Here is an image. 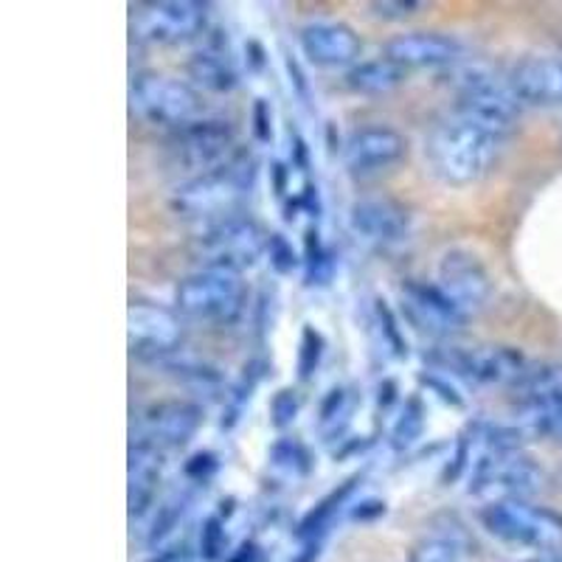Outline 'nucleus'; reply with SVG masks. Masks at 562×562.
I'll list each match as a JSON object with an SVG mask.
<instances>
[{
    "instance_id": "obj_1",
    "label": "nucleus",
    "mask_w": 562,
    "mask_h": 562,
    "mask_svg": "<svg viewBox=\"0 0 562 562\" xmlns=\"http://www.w3.org/2000/svg\"><path fill=\"white\" fill-rule=\"evenodd\" d=\"M504 140L506 138L501 135L467 122L461 115H453L430 130L428 140H425V155L441 183L473 186L498 160Z\"/></svg>"
},
{
    "instance_id": "obj_2",
    "label": "nucleus",
    "mask_w": 562,
    "mask_h": 562,
    "mask_svg": "<svg viewBox=\"0 0 562 562\" xmlns=\"http://www.w3.org/2000/svg\"><path fill=\"white\" fill-rule=\"evenodd\" d=\"M256 160L254 155L237 153L228 164L211 172L194 175L172 192V211L183 220L214 225L234 217V211L254 192Z\"/></svg>"
},
{
    "instance_id": "obj_3",
    "label": "nucleus",
    "mask_w": 562,
    "mask_h": 562,
    "mask_svg": "<svg viewBox=\"0 0 562 562\" xmlns=\"http://www.w3.org/2000/svg\"><path fill=\"white\" fill-rule=\"evenodd\" d=\"M470 495L486 504L529 501L543 490V470L524 450H481L470 467Z\"/></svg>"
},
{
    "instance_id": "obj_4",
    "label": "nucleus",
    "mask_w": 562,
    "mask_h": 562,
    "mask_svg": "<svg viewBox=\"0 0 562 562\" xmlns=\"http://www.w3.org/2000/svg\"><path fill=\"white\" fill-rule=\"evenodd\" d=\"M479 520L504 543L535 549L540 554L562 551V515L531 501H501L481 506Z\"/></svg>"
},
{
    "instance_id": "obj_5",
    "label": "nucleus",
    "mask_w": 562,
    "mask_h": 562,
    "mask_svg": "<svg viewBox=\"0 0 562 562\" xmlns=\"http://www.w3.org/2000/svg\"><path fill=\"white\" fill-rule=\"evenodd\" d=\"M456 90H459L456 115L501 135V138H506L515 130L524 104L515 97L509 79H498L486 68L467 65V68H461Z\"/></svg>"
},
{
    "instance_id": "obj_6",
    "label": "nucleus",
    "mask_w": 562,
    "mask_h": 562,
    "mask_svg": "<svg viewBox=\"0 0 562 562\" xmlns=\"http://www.w3.org/2000/svg\"><path fill=\"white\" fill-rule=\"evenodd\" d=\"M180 315L203 324H234L243 318L248 304V288L239 273L228 270H198L186 276L175 290Z\"/></svg>"
},
{
    "instance_id": "obj_7",
    "label": "nucleus",
    "mask_w": 562,
    "mask_h": 562,
    "mask_svg": "<svg viewBox=\"0 0 562 562\" xmlns=\"http://www.w3.org/2000/svg\"><path fill=\"white\" fill-rule=\"evenodd\" d=\"M130 110L149 127L183 130L198 122L200 93L164 74H138L130 85Z\"/></svg>"
},
{
    "instance_id": "obj_8",
    "label": "nucleus",
    "mask_w": 562,
    "mask_h": 562,
    "mask_svg": "<svg viewBox=\"0 0 562 562\" xmlns=\"http://www.w3.org/2000/svg\"><path fill=\"white\" fill-rule=\"evenodd\" d=\"M268 234L256 220L234 217L220 220L209 225L198 239V256L203 270H228V273H243L259 265L268 254Z\"/></svg>"
},
{
    "instance_id": "obj_9",
    "label": "nucleus",
    "mask_w": 562,
    "mask_h": 562,
    "mask_svg": "<svg viewBox=\"0 0 562 562\" xmlns=\"http://www.w3.org/2000/svg\"><path fill=\"white\" fill-rule=\"evenodd\" d=\"M430 363L439 366V371L453 374L475 385H509L515 389L524 378L529 363L518 349L512 346H441L430 351Z\"/></svg>"
},
{
    "instance_id": "obj_10",
    "label": "nucleus",
    "mask_w": 562,
    "mask_h": 562,
    "mask_svg": "<svg viewBox=\"0 0 562 562\" xmlns=\"http://www.w3.org/2000/svg\"><path fill=\"white\" fill-rule=\"evenodd\" d=\"M209 3L200 0H158L133 7V34L153 45L189 43L205 32Z\"/></svg>"
},
{
    "instance_id": "obj_11",
    "label": "nucleus",
    "mask_w": 562,
    "mask_h": 562,
    "mask_svg": "<svg viewBox=\"0 0 562 562\" xmlns=\"http://www.w3.org/2000/svg\"><path fill=\"white\" fill-rule=\"evenodd\" d=\"M436 288L448 295L467 318L479 315L492 299L490 270L473 250L464 248H450L448 254H441L439 268H436Z\"/></svg>"
},
{
    "instance_id": "obj_12",
    "label": "nucleus",
    "mask_w": 562,
    "mask_h": 562,
    "mask_svg": "<svg viewBox=\"0 0 562 562\" xmlns=\"http://www.w3.org/2000/svg\"><path fill=\"white\" fill-rule=\"evenodd\" d=\"M130 351L140 360H167L183 344V324L178 315L158 304L135 301L127 313Z\"/></svg>"
},
{
    "instance_id": "obj_13",
    "label": "nucleus",
    "mask_w": 562,
    "mask_h": 562,
    "mask_svg": "<svg viewBox=\"0 0 562 562\" xmlns=\"http://www.w3.org/2000/svg\"><path fill=\"white\" fill-rule=\"evenodd\" d=\"M403 295V313L419 333L430 335V338L448 340L464 333L467 315L456 307L448 295L436 288V281H419L408 279L400 290Z\"/></svg>"
},
{
    "instance_id": "obj_14",
    "label": "nucleus",
    "mask_w": 562,
    "mask_h": 562,
    "mask_svg": "<svg viewBox=\"0 0 562 562\" xmlns=\"http://www.w3.org/2000/svg\"><path fill=\"white\" fill-rule=\"evenodd\" d=\"M237 133L228 122L220 119H198L175 135V155L183 167L198 169V175L220 169L234 158Z\"/></svg>"
},
{
    "instance_id": "obj_15",
    "label": "nucleus",
    "mask_w": 562,
    "mask_h": 562,
    "mask_svg": "<svg viewBox=\"0 0 562 562\" xmlns=\"http://www.w3.org/2000/svg\"><path fill=\"white\" fill-rule=\"evenodd\" d=\"M408 153V140L394 127H363L346 138L344 167L351 178H374L389 172Z\"/></svg>"
},
{
    "instance_id": "obj_16",
    "label": "nucleus",
    "mask_w": 562,
    "mask_h": 562,
    "mask_svg": "<svg viewBox=\"0 0 562 562\" xmlns=\"http://www.w3.org/2000/svg\"><path fill=\"white\" fill-rule=\"evenodd\" d=\"M349 225L366 243L378 248H396L411 239V214L391 198H363L349 209Z\"/></svg>"
},
{
    "instance_id": "obj_17",
    "label": "nucleus",
    "mask_w": 562,
    "mask_h": 562,
    "mask_svg": "<svg viewBox=\"0 0 562 562\" xmlns=\"http://www.w3.org/2000/svg\"><path fill=\"white\" fill-rule=\"evenodd\" d=\"M301 54L318 68H355L363 54V40L340 20H313L299 32Z\"/></svg>"
},
{
    "instance_id": "obj_18",
    "label": "nucleus",
    "mask_w": 562,
    "mask_h": 562,
    "mask_svg": "<svg viewBox=\"0 0 562 562\" xmlns=\"http://www.w3.org/2000/svg\"><path fill=\"white\" fill-rule=\"evenodd\" d=\"M385 57L400 68H453L464 63L467 48L461 40L439 32H411L385 43Z\"/></svg>"
},
{
    "instance_id": "obj_19",
    "label": "nucleus",
    "mask_w": 562,
    "mask_h": 562,
    "mask_svg": "<svg viewBox=\"0 0 562 562\" xmlns=\"http://www.w3.org/2000/svg\"><path fill=\"white\" fill-rule=\"evenodd\" d=\"M200 428H203V408L186 400L158 403L144 416V434H147L144 439L158 445L160 450L186 448Z\"/></svg>"
},
{
    "instance_id": "obj_20",
    "label": "nucleus",
    "mask_w": 562,
    "mask_h": 562,
    "mask_svg": "<svg viewBox=\"0 0 562 562\" xmlns=\"http://www.w3.org/2000/svg\"><path fill=\"white\" fill-rule=\"evenodd\" d=\"M509 85L520 104L554 108L562 104V59L529 57L520 59L509 74Z\"/></svg>"
},
{
    "instance_id": "obj_21",
    "label": "nucleus",
    "mask_w": 562,
    "mask_h": 562,
    "mask_svg": "<svg viewBox=\"0 0 562 562\" xmlns=\"http://www.w3.org/2000/svg\"><path fill=\"white\" fill-rule=\"evenodd\" d=\"M160 475H164V450L149 439L133 441V448H130L127 486V504L133 518H140L153 506L155 495H158Z\"/></svg>"
},
{
    "instance_id": "obj_22",
    "label": "nucleus",
    "mask_w": 562,
    "mask_h": 562,
    "mask_svg": "<svg viewBox=\"0 0 562 562\" xmlns=\"http://www.w3.org/2000/svg\"><path fill=\"white\" fill-rule=\"evenodd\" d=\"M189 77L194 79V85L211 90V93H228V90L237 88V70L231 63L228 48H223V43H217V40L200 48L189 59Z\"/></svg>"
},
{
    "instance_id": "obj_23",
    "label": "nucleus",
    "mask_w": 562,
    "mask_h": 562,
    "mask_svg": "<svg viewBox=\"0 0 562 562\" xmlns=\"http://www.w3.org/2000/svg\"><path fill=\"white\" fill-rule=\"evenodd\" d=\"M403 82H405V68L391 63L389 57L358 63L355 68H349V74H346V85H349V90L363 93V97H385V93H394Z\"/></svg>"
},
{
    "instance_id": "obj_24",
    "label": "nucleus",
    "mask_w": 562,
    "mask_h": 562,
    "mask_svg": "<svg viewBox=\"0 0 562 562\" xmlns=\"http://www.w3.org/2000/svg\"><path fill=\"white\" fill-rule=\"evenodd\" d=\"M360 394L349 385H338L324 396L318 411V434L324 441H340L346 430L351 428L355 414H358Z\"/></svg>"
},
{
    "instance_id": "obj_25",
    "label": "nucleus",
    "mask_w": 562,
    "mask_h": 562,
    "mask_svg": "<svg viewBox=\"0 0 562 562\" xmlns=\"http://www.w3.org/2000/svg\"><path fill=\"white\" fill-rule=\"evenodd\" d=\"M524 408H540V405L560 403L562 400V363L529 366L524 378L515 385Z\"/></svg>"
},
{
    "instance_id": "obj_26",
    "label": "nucleus",
    "mask_w": 562,
    "mask_h": 562,
    "mask_svg": "<svg viewBox=\"0 0 562 562\" xmlns=\"http://www.w3.org/2000/svg\"><path fill=\"white\" fill-rule=\"evenodd\" d=\"M268 467L279 479L299 484V481L310 479V473H313V453L295 436H279L268 450Z\"/></svg>"
},
{
    "instance_id": "obj_27",
    "label": "nucleus",
    "mask_w": 562,
    "mask_h": 562,
    "mask_svg": "<svg viewBox=\"0 0 562 562\" xmlns=\"http://www.w3.org/2000/svg\"><path fill=\"white\" fill-rule=\"evenodd\" d=\"M425 425H428L425 403H422L419 396H408L403 411H400V416H396L394 425H391V448L400 450V453L414 448L416 441L422 439V434H425Z\"/></svg>"
},
{
    "instance_id": "obj_28",
    "label": "nucleus",
    "mask_w": 562,
    "mask_h": 562,
    "mask_svg": "<svg viewBox=\"0 0 562 562\" xmlns=\"http://www.w3.org/2000/svg\"><path fill=\"white\" fill-rule=\"evenodd\" d=\"M355 484H358V479L344 481V486H340V490L329 492V495H326V498L321 501L318 506H315V509H310L307 518L301 520L299 535L304 537V540H310V543H315V537L324 535L326 526L333 524V518L340 512V506L346 504V498H349V495H351Z\"/></svg>"
},
{
    "instance_id": "obj_29",
    "label": "nucleus",
    "mask_w": 562,
    "mask_h": 562,
    "mask_svg": "<svg viewBox=\"0 0 562 562\" xmlns=\"http://www.w3.org/2000/svg\"><path fill=\"white\" fill-rule=\"evenodd\" d=\"M371 335H374V344L378 351H383L385 358L400 360L408 355V346H405L403 333L396 326L394 313L385 307V301H374V315H371Z\"/></svg>"
},
{
    "instance_id": "obj_30",
    "label": "nucleus",
    "mask_w": 562,
    "mask_h": 562,
    "mask_svg": "<svg viewBox=\"0 0 562 562\" xmlns=\"http://www.w3.org/2000/svg\"><path fill=\"white\" fill-rule=\"evenodd\" d=\"M408 562H461V543L450 535H430L411 549Z\"/></svg>"
},
{
    "instance_id": "obj_31",
    "label": "nucleus",
    "mask_w": 562,
    "mask_h": 562,
    "mask_svg": "<svg viewBox=\"0 0 562 562\" xmlns=\"http://www.w3.org/2000/svg\"><path fill=\"white\" fill-rule=\"evenodd\" d=\"M326 340L315 326H304L299 340V378L310 380L324 360Z\"/></svg>"
},
{
    "instance_id": "obj_32",
    "label": "nucleus",
    "mask_w": 562,
    "mask_h": 562,
    "mask_svg": "<svg viewBox=\"0 0 562 562\" xmlns=\"http://www.w3.org/2000/svg\"><path fill=\"white\" fill-rule=\"evenodd\" d=\"M526 428L535 430L540 436H551V439L562 441V400L551 405H540V408H524Z\"/></svg>"
},
{
    "instance_id": "obj_33",
    "label": "nucleus",
    "mask_w": 562,
    "mask_h": 562,
    "mask_svg": "<svg viewBox=\"0 0 562 562\" xmlns=\"http://www.w3.org/2000/svg\"><path fill=\"white\" fill-rule=\"evenodd\" d=\"M301 414V396L295 389H281L276 391L273 400H270V422L273 428L288 430L293 428V422L299 419Z\"/></svg>"
},
{
    "instance_id": "obj_34",
    "label": "nucleus",
    "mask_w": 562,
    "mask_h": 562,
    "mask_svg": "<svg viewBox=\"0 0 562 562\" xmlns=\"http://www.w3.org/2000/svg\"><path fill=\"white\" fill-rule=\"evenodd\" d=\"M186 509H189V501L186 498L169 501V504L160 509L158 520H155L153 535H149V543H160V540H167V535H172V531L180 526V518H183Z\"/></svg>"
},
{
    "instance_id": "obj_35",
    "label": "nucleus",
    "mask_w": 562,
    "mask_h": 562,
    "mask_svg": "<svg viewBox=\"0 0 562 562\" xmlns=\"http://www.w3.org/2000/svg\"><path fill=\"white\" fill-rule=\"evenodd\" d=\"M225 551V529L220 518H209L203 524V531H200V554L205 560H217Z\"/></svg>"
},
{
    "instance_id": "obj_36",
    "label": "nucleus",
    "mask_w": 562,
    "mask_h": 562,
    "mask_svg": "<svg viewBox=\"0 0 562 562\" xmlns=\"http://www.w3.org/2000/svg\"><path fill=\"white\" fill-rule=\"evenodd\" d=\"M268 256H270V265H273L279 273H290V270L299 265V256H295L293 245L288 239L281 237V234H270L268 239Z\"/></svg>"
},
{
    "instance_id": "obj_37",
    "label": "nucleus",
    "mask_w": 562,
    "mask_h": 562,
    "mask_svg": "<svg viewBox=\"0 0 562 562\" xmlns=\"http://www.w3.org/2000/svg\"><path fill=\"white\" fill-rule=\"evenodd\" d=\"M419 380H422V385H428L430 391H436V394H439V400H445V403L453 405V408H464V396L453 389V383H450L448 374H441V371H428V374H422Z\"/></svg>"
},
{
    "instance_id": "obj_38",
    "label": "nucleus",
    "mask_w": 562,
    "mask_h": 562,
    "mask_svg": "<svg viewBox=\"0 0 562 562\" xmlns=\"http://www.w3.org/2000/svg\"><path fill=\"white\" fill-rule=\"evenodd\" d=\"M369 9L383 20H405L419 12L422 3H411V0H378Z\"/></svg>"
},
{
    "instance_id": "obj_39",
    "label": "nucleus",
    "mask_w": 562,
    "mask_h": 562,
    "mask_svg": "<svg viewBox=\"0 0 562 562\" xmlns=\"http://www.w3.org/2000/svg\"><path fill=\"white\" fill-rule=\"evenodd\" d=\"M217 467H220L217 456H214V453H198L192 461H189V464H186V475L198 481V484H205L211 475L217 473Z\"/></svg>"
},
{
    "instance_id": "obj_40",
    "label": "nucleus",
    "mask_w": 562,
    "mask_h": 562,
    "mask_svg": "<svg viewBox=\"0 0 562 562\" xmlns=\"http://www.w3.org/2000/svg\"><path fill=\"white\" fill-rule=\"evenodd\" d=\"M254 119H256V138L259 140H270L273 138V130H270V110H268V104L262 102V99H259V102H256V108H254Z\"/></svg>"
},
{
    "instance_id": "obj_41",
    "label": "nucleus",
    "mask_w": 562,
    "mask_h": 562,
    "mask_svg": "<svg viewBox=\"0 0 562 562\" xmlns=\"http://www.w3.org/2000/svg\"><path fill=\"white\" fill-rule=\"evenodd\" d=\"M149 562H192V554L186 549H172V551H164V554L153 557Z\"/></svg>"
},
{
    "instance_id": "obj_42",
    "label": "nucleus",
    "mask_w": 562,
    "mask_h": 562,
    "mask_svg": "<svg viewBox=\"0 0 562 562\" xmlns=\"http://www.w3.org/2000/svg\"><path fill=\"white\" fill-rule=\"evenodd\" d=\"M535 562H562V551H554V554H540Z\"/></svg>"
}]
</instances>
